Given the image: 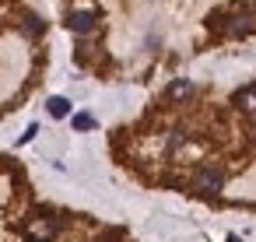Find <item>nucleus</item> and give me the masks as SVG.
I'll list each match as a JSON object with an SVG mask.
<instances>
[{"label": "nucleus", "instance_id": "2", "mask_svg": "<svg viewBox=\"0 0 256 242\" xmlns=\"http://www.w3.org/2000/svg\"><path fill=\"white\" fill-rule=\"evenodd\" d=\"M221 186H224V168L214 165V162L196 165L193 176H190V190L200 193V196H214V193H221Z\"/></svg>", "mask_w": 256, "mask_h": 242}, {"label": "nucleus", "instance_id": "8", "mask_svg": "<svg viewBox=\"0 0 256 242\" xmlns=\"http://www.w3.org/2000/svg\"><path fill=\"white\" fill-rule=\"evenodd\" d=\"M74 130H95V116L78 112V116H74Z\"/></svg>", "mask_w": 256, "mask_h": 242}, {"label": "nucleus", "instance_id": "1", "mask_svg": "<svg viewBox=\"0 0 256 242\" xmlns=\"http://www.w3.org/2000/svg\"><path fill=\"white\" fill-rule=\"evenodd\" d=\"M207 28L224 39H246L249 32H256V8H249V4L218 8L207 14Z\"/></svg>", "mask_w": 256, "mask_h": 242}, {"label": "nucleus", "instance_id": "5", "mask_svg": "<svg viewBox=\"0 0 256 242\" xmlns=\"http://www.w3.org/2000/svg\"><path fill=\"white\" fill-rule=\"evenodd\" d=\"M186 95H193V81H190V78H176V81L165 88V102H179V98H186Z\"/></svg>", "mask_w": 256, "mask_h": 242}, {"label": "nucleus", "instance_id": "6", "mask_svg": "<svg viewBox=\"0 0 256 242\" xmlns=\"http://www.w3.org/2000/svg\"><path fill=\"white\" fill-rule=\"evenodd\" d=\"M22 32L36 39V36H42V32H46V22H42L39 14H25V18H22Z\"/></svg>", "mask_w": 256, "mask_h": 242}, {"label": "nucleus", "instance_id": "3", "mask_svg": "<svg viewBox=\"0 0 256 242\" xmlns=\"http://www.w3.org/2000/svg\"><path fill=\"white\" fill-rule=\"evenodd\" d=\"M95 22H98L95 11H70V14H67V28L78 32V36H88V32L95 28Z\"/></svg>", "mask_w": 256, "mask_h": 242}, {"label": "nucleus", "instance_id": "4", "mask_svg": "<svg viewBox=\"0 0 256 242\" xmlns=\"http://www.w3.org/2000/svg\"><path fill=\"white\" fill-rule=\"evenodd\" d=\"M232 106H235L238 112H249V116H256V84H246V88H238V92L232 95Z\"/></svg>", "mask_w": 256, "mask_h": 242}, {"label": "nucleus", "instance_id": "7", "mask_svg": "<svg viewBox=\"0 0 256 242\" xmlns=\"http://www.w3.org/2000/svg\"><path fill=\"white\" fill-rule=\"evenodd\" d=\"M46 109H50V116H53V120H64V116H70V102H67L64 95H53V98L46 102Z\"/></svg>", "mask_w": 256, "mask_h": 242}]
</instances>
